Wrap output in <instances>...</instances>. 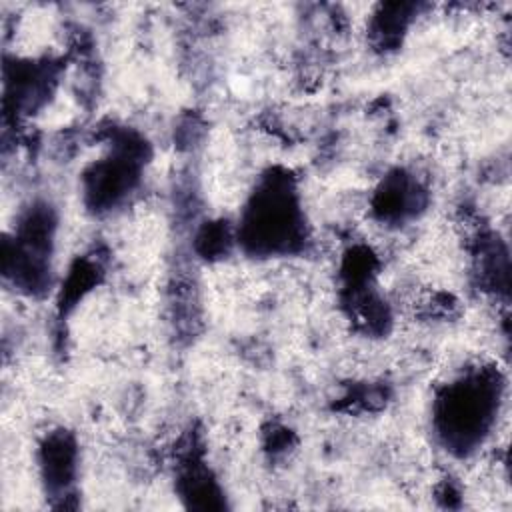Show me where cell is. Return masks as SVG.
I'll return each mask as SVG.
<instances>
[{
	"mask_svg": "<svg viewBox=\"0 0 512 512\" xmlns=\"http://www.w3.org/2000/svg\"><path fill=\"white\" fill-rule=\"evenodd\" d=\"M498 404V386L492 380L470 378L448 390L440 400L438 420L446 442L456 448H470L486 432Z\"/></svg>",
	"mask_w": 512,
	"mask_h": 512,
	"instance_id": "1",
	"label": "cell"
},
{
	"mask_svg": "<svg viewBox=\"0 0 512 512\" xmlns=\"http://www.w3.org/2000/svg\"><path fill=\"white\" fill-rule=\"evenodd\" d=\"M246 240L254 246L278 250L288 248L298 236V210L288 188L266 186L246 216Z\"/></svg>",
	"mask_w": 512,
	"mask_h": 512,
	"instance_id": "2",
	"label": "cell"
},
{
	"mask_svg": "<svg viewBox=\"0 0 512 512\" xmlns=\"http://www.w3.org/2000/svg\"><path fill=\"white\" fill-rule=\"evenodd\" d=\"M44 466H46V476L50 486L62 488L64 484L70 482V476L74 470V448L64 436L52 438V442L46 446Z\"/></svg>",
	"mask_w": 512,
	"mask_h": 512,
	"instance_id": "3",
	"label": "cell"
}]
</instances>
